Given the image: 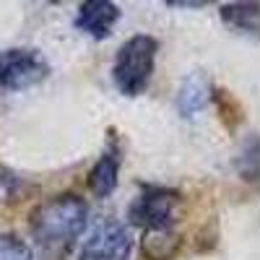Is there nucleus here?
<instances>
[{
  "label": "nucleus",
  "mask_w": 260,
  "mask_h": 260,
  "mask_svg": "<svg viewBox=\"0 0 260 260\" xmlns=\"http://www.w3.org/2000/svg\"><path fill=\"white\" fill-rule=\"evenodd\" d=\"M50 76V62L39 50L11 47L0 52V89L26 91Z\"/></svg>",
  "instance_id": "20e7f679"
},
{
  "label": "nucleus",
  "mask_w": 260,
  "mask_h": 260,
  "mask_svg": "<svg viewBox=\"0 0 260 260\" xmlns=\"http://www.w3.org/2000/svg\"><path fill=\"white\" fill-rule=\"evenodd\" d=\"M182 216V195L172 187H143L127 208V219L143 232H169Z\"/></svg>",
  "instance_id": "7ed1b4c3"
},
{
  "label": "nucleus",
  "mask_w": 260,
  "mask_h": 260,
  "mask_svg": "<svg viewBox=\"0 0 260 260\" xmlns=\"http://www.w3.org/2000/svg\"><path fill=\"white\" fill-rule=\"evenodd\" d=\"M219 13L224 18V24H229L232 29L242 31V34H257V24H260L257 3H224Z\"/></svg>",
  "instance_id": "1a4fd4ad"
},
{
  "label": "nucleus",
  "mask_w": 260,
  "mask_h": 260,
  "mask_svg": "<svg viewBox=\"0 0 260 260\" xmlns=\"http://www.w3.org/2000/svg\"><path fill=\"white\" fill-rule=\"evenodd\" d=\"M0 260H34V252L21 237L0 234Z\"/></svg>",
  "instance_id": "f8f14e48"
},
{
  "label": "nucleus",
  "mask_w": 260,
  "mask_h": 260,
  "mask_svg": "<svg viewBox=\"0 0 260 260\" xmlns=\"http://www.w3.org/2000/svg\"><path fill=\"white\" fill-rule=\"evenodd\" d=\"M86 219H89V206L76 192L52 195L45 203H39L29 216V229L39 260L68 257L86 229Z\"/></svg>",
  "instance_id": "f257e3e1"
},
{
  "label": "nucleus",
  "mask_w": 260,
  "mask_h": 260,
  "mask_svg": "<svg viewBox=\"0 0 260 260\" xmlns=\"http://www.w3.org/2000/svg\"><path fill=\"white\" fill-rule=\"evenodd\" d=\"M120 167H122V146H120V138L112 130L102 156L96 159V164L89 172V190L96 198H107V195L115 192L117 180H120Z\"/></svg>",
  "instance_id": "423d86ee"
},
{
  "label": "nucleus",
  "mask_w": 260,
  "mask_h": 260,
  "mask_svg": "<svg viewBox=\"0 0 260 260\" xmlns=\"http://www.w3.org/2000/svg\"><path fill=\"white\" fill-rule=\"evenodd\" d=\"M169 6H177V8H201L203 3H169Z\"/></svg>",
  "instance_id": "ddd939ff"
},
{
  "label": "nucleus",
  "mask_w": 260,
  "mask_h": 260,
  "mask_svg": "<svg viewBox=\"0 0 260 260\" xmlns=\"http://www.w3.org/2000/svg\"><path fill=\"white\" fill-rule=\"evenodd\" d=\"M159 52V42L148 34L130 37L117 50L115 65H112V81L117 91L125 96H141L154 76V62Z\"/></svg>",
  "instance_id": "f03ea898"
},
{
  "label": "nucleus",
  "mask_w": 260,
  "mask_h": 260,
  "mask_svg": "<svg viewBox=\"0 0 260 260\" xmlns=\"http://www.w3.org/2000/svg\"><path fill=\"white\" fill-rule=\"evenodd\" d=\"M120 21V8L110 0H86L78 6L76 29L91 39H107Z\"/></svg>",
  "instance_id": "0eeeda50"
},
{
  "label": "nucleus",
  "mask_w": 260,
  "mask_h": 260,
  "mask_svg": "<svg viewBox=\"0 0 260 260\" xmlns=\"http://www.w3.org/2000/svg\"><path fill=\"white\" fill-rule=\"evenodd\" d=\"M180 250V234L169 232H143V255L148 260H172Z\"/></svg>",
  "instance_id": "9d476101"
},
{
  "label": "nucleus",
  "mask_w": 260,
  "mask_h": 260,
  "mask_svg": "<svg viewBox=\"0 0 260 260\" xmlns=\"http://www.w3.org/2000/svg\"><path fill=\"white\" fill-rule=\"evenodd\" d=\"M211 99H213V89L203 71H192L182 78L180 91H177V110L182 117L201 115Z\"/></svg>",
  "instance_id": "6e6552de"
},
{
  "label": "nucleus",
  "mask_w": 260,
  "mask_h": 260,
  "mask_svg": "<svg viewBox=\"0 0 260 260\" xmlns=\"http://www.w3.org/2000/svg\"><path fill=\"white\" fill-rule=\"evenodd\" d=\"M130 252H133L130 229L117 219H104L83 240L78 257L81 260H130Z\"/></svg>",
  "instance_id": "39448f33"
},
{
  "label": "nucleus",
  "mask_w": 260,
  "mask_h": 260,
  "mask_svg": "<svg viewBox=\"0 0 260 260\" xmlns=\"http://www.w3.org/2000/svg\"><path fill=\"white\" fill-rule=\"evenodd\" d=\"M237 169H240L242 180L255 182L257 180V138H247L242 151H240V159H237Z\"/></svg>",
  "instance_id": "9b49d317"
}]
</instances>
